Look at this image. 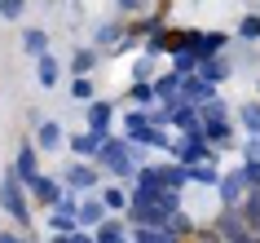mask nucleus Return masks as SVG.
I'll use <instances>...</instances> for the list:
<instances>
[{
	"instance_id": "nucleus-1",
	"label": "nucleus",
	"mask_w": 260,
	"mask_h": 243,
	"mask_svg": "<svg viewBox=\"0 0 260 243\" xmlns=\"http://www.w3.org/2000/svg\"><path fill=\"white\" fill-rule=\"evenodd\" d=\"M168 155H172L181 168H194V164L212 159V142H203V133H185L177 146H168Z\"/></svg>"
},
{
	"instance_id": "nucleus-2",
	"label": "nucleus",
	"mask_w": 260,
	"mask_h": 243,
	"mask_svg": "<svg viewBox=\"0 0 260 243\" xmlns=\"http://www.w3.org/2000/svg\"><path fill=\"white\" fill-rule=\"evenodd\" d=\"M0 203H5V212L14 217V221L27 226V195H22V181L14 173H5V181H0Z\"/></svg>"
},
{
	"instance_id": "nucleus-3",
	"label": "nucleus",
	"mask_w": 260,
	"mask_h": 243,
	"mask_svg": "<svg viewBox=\"0 0 260 243\" xmlns=\"http://www.w3.org/2000/svg\"><path fill=\"white\" fill-rule=\"evenodd\" d=\"M225 40H230L225 31H194V44H190V53L199 58V62H212V58H216L220 49H225Z\"/></svg>"
},
{
	"instance_id": "nucleus-4",
	"label": "nucleus",
	"mask_w": 260,
	"mask_h": 243,
	"mask_svg": "<svg viewBox=\"0 0 260 243\" xmlns=\"http://www.w3.org/2000/svg\"><path fill=\"white\" fill-rule=\"evenodd\" d=\"M216 186H220V199H225V208H234L238 199H247V190H251V177H247V168H238V173L220 177Z\"/></svg>"
},
{
	"instance_id": "nucleus-5",
	"label": "nucleus",
	"mask_w": 260,
	"mask_h": 243,
	"mask_svg": "<svg viewBox=\"0 0 260 243\" xmlns=\"http://www.w3.org/2000/svg\"><path fill=\"white\" fill-rule=\"evenodd\" d=\"M164 124H177L185 133H199V111L190 102H177V106H164Z\"/></svg>"
},
{
	"instance_id": "nucleus-6",
	"label": "nucleus",
	"mask_w": 260,
	"mask_h": 243,
	"mask_svg": "<svg viewBox=\"0 0 260 243\" xmlns=\"http://www.w3.org/2000/svg\"><path fill=\"white\" fill-rule=\"evenodd\" d=\"M106 128H110V102L93 97V102H88V133H93L97 142H106Z\"/></svg>"
},
{
	"instance_id": "nucleus-7",
	"label": "nucleus",
	"mask_w": 260,
	"mask_h": 243,
	"mask_svg": "<svg viewBox=\"0 0 260 243\" xmlns=\"http://www.w3.org/2000/svg\"><path fill=\"white\" fill-rule=\"evenodd\" d=\"M150 93L164 102V106H177V97H181V75L177 71H168V75H159V80L150 84Z\"/></svg>"
},
{
	"instance_id": "nucleus-8",
	"label": "nucleus",
	"mask_w": 260,
	"mask_h": 243,
	"mask_svg": "<svg viewBox=\"0 0 260 243\" xmlns=\"http://www.w3.org/2000/svg\"><path fill=\"white\" fill-rule=\"evenodd\" d=\"M181 89H185V102H216V84H203L199 75H181Z\"/></svg>"
},
{
	"instance_id": "nucleus-9",
	"label": "nucleus",
	"mask_w": 260,
	"mask_h": 243,
	"mask_svg": "<svg viewBox=\"0 0 260 243\" xmlns=\"http://www.w3.org/2000/svg\"><path fill=\"white\" fill-rule=\"evenodd\" d=\"M27 186L36 190V199H40V203H53V208H57V199H62V186H57L53 177H40V173H36Z\"/></svg>"
},
{
	"instance_id": "nucleus-10",
	"label": "nucleus",
	"mask_w": 260,
	"mask_h": 243,
	"mask_svg": "<svg viewBox=\"0 0 260 243\" xmlns=\"http://www.w3.org/2000/svg\"><path fill=\"white\" fill-rule=\"evenodd\" d=\"M75 221H80V226H102V221H106V208H102V199L80 203V208H75Z\"/></svg>"
},
{
	"instance_id": "nucleus-11",
	"label": "nucleus",
	"mask_w": 260,
	"mask_h": 243,
	"mask_svg": "<svg viewBox=\"0 0 260 243\" xmlns=\"http://www.w3.org/2000/svg\"><path fill=\"white\" fill-rule=\"evenodd\" d=\"M14 177H18V181H31V177H36V146H27V142H22L18 164H14Z\"/></svg>"
},
{
	"instance_id": "nucleus-12",
	"label": "nucleus",
	"mask_w": 260,
	"mask_h": 243,
	"mask_svg": "<svg viewBox=\"0 0 260 243\" xmlns=\"http://www.w3.org/2000/svg\"><path fill=\"white\" fill-rule=\"evenodd\" d=\"M40 146H44V150H57V146H62V124L40 120Z\"/></svg>"
},
{
	"instance_id": "nucleus-13",
	"label": "nucleus",
	"mask_w": 260,
	"mask_h": 243,
	"mask_svg": "<svg viewBox=\"0 0 260 243\" xmlns=\"http://www.w3.org/2000/svg\"><path fill=\"white\" fill-rule=\"evenodd\" d=\"M93 243H128V234L119 230V221H102L93 234Z\"/></svg>"
},
{
	"instance_id": "nucleus-14",
	"label": "nucleus",
	"mask_w": 260,
	"mask_h": 243,
	"mask_svg": "<svg viewBox=\"0 0 260 243\" xmlns=\"http://www.w3.org/2000/svg\"><path fill=\"white\" fill-rule=\"evenodd\" d=\"M49 226H53V234H80V221L71 212H57V208H53V217H49Z\"/></svg>"
},
{
	"instance_id": "nucleus-15",
	"label": "nucleus",
	"mask_w": 260,
	"mask_h": 243,
	"mask_svg": "<svg viewBox=\"0 0 260 243\" xmlns=\"http://www.w3.org/2000/svg\"><path fill=\"white\" fill-rule=\"evenodd\" d=\"M57 75H62L57 58H49V53H44V58H40V84H44V89H57Z\"/></svg>"
},
{
	"instance_id": "nucleus-16",
	"label": "nucleus",
	"mask_w": 260,
	"mask_h": 243,
	"mask_svg": "<svg viewBox=\"0 0 260 243\" xmlns=\"http://www.w3.org/2000/svg\"><path fill=\"white\" fill-rule=\"evenodd\" d=\"M67 181H71V186H84V190H88V186H97V173H93V168L71 164V168H67Z\"/></svg>"
},
{
	"instance_id": "nucleus-17",
	"label": "nucleus",
	"mask_w": 260,
	"mask_h": 243,
	"mask_svg": "<svg viewBox=\"0 0 260 243\" xmlns=\"http://www.w3.org/2000/svg\"><path fill=\"white\" fill-rule=\"evenodd\" d=\"M199 80L203 84H220L225 80V62H216V58H212V62H199Z\"/></svg>"
},
{
	"instance_id": "nucleus-18",
	"label": "nucleus",
	"mask_w": 260,
	"mask_h": 243,
	"mask_svg": "<svg viewBox=\"0 0 260 243\" xmlns=\"http://www.w3.org/2000/svg\"><path fill=\"white\" fill-rule=\"evenodd\" d=\"M44 44H49V36H44V31H36V27L22 36V49H27L31 58H44Z\"/></svg>"
},
{
	"instance_id": "nucleus-19",
	"label": "nucleus",
	"mask_w": 260,
	"mask_h": 243,
	"mask_svg": "<svg viewBox=\"0 0 260 243\" xmlns=\"http://www.w3.org/2000/svg\"><path fill=\"white\" fill-rule=\"evenodd\" d=\"M185 177H190V181H203V186H216L220 181L212 164H194V168H185Z\"/></svg>"
},
{
	"instance_id": "nucleus-20",
	"label": "nucleus",
	"mask_w": 260,
	"mask_h": 243,
	"mask_svg": "<svg viewBox=\"0 0 260 243\" xmlns=\"http://www.w3.org/2000/svg\"><path fill=\"white\" fill-rule=\"evenodd\" d=\"M71 97H80V102H93V97H97V84L88 80V75H75V84H71Z\"/></svg>"
},
{
	"instance_id": "nucleus-21",
	"label": "nucleus",
	"mask_w": 260,
	"mask_h": 243,
	"mask_svg": "<svg viewBox=\"0 0 260 243\" xmlns=\"http://www.w3.org/2000/svg\"><path fill=\"white\" fill-rule=\"evenodd\" d=\"M194 67H199V58H194L190 49H177V53H172V71H177V75H190Z\"/></svg>"
},
{
	"instance_id": "nucleus-22",
	"label": "nucleus",
	"mask_w": 260,
	"mask_h": 243,
	"mask_svg": "<svg viewBox=\"0 0 260 243\" xmlns=\"http://www.w3.org/2000/svg\"><path fill=\"white\" fill-rule=\"evenodd\" d=\"M102 208H106V212H110V208H128V195H123L119 186H106V190H102Z\"/></svg>"
},
{
	"instance_id": "nucleus-23",
	"label": "nucleus",
	"mask_w": 260,
	"mask_h": 243,
	"mask_svg": "<svg viewBox=\"0 0 260 243\" xmlns=\"http://www.w3.org/2000/svg\"><path fill=\"white\" fill-rule=\"evenodd\" d=\"M97 146H102V142H97L93 133H84V137H75V142H71V150H75V155H88V159L97 155Z\"/></svg>"
},
{
	"instance_id": "nucleus-24",
	"label": "nucleus",
	"mask_w": 260,
	"mask_h": 243,
	"mask_svg": "<svg viewBox=\"0 0 260 243\" xmlns=\"http://www.w3.org/2000/svg\"><path fill=\"white\" fill-rule=\"evenodd\" d=\"M93 62H97V53H93V49H80V53L71 58V67H75V75H88V71H93Z\"/></svg>"
},
{
	"instance_id": "nucleus-25",
	"label": "nucleus",
	"mask_w": 260,
	"mask_h": 243,
	"mask_svg": "<svg viewBox=\"0 0 260 243\" xmlns=\"http://www.w3.org/2000/svg\"><path fill=\"white\" fill-rule=\"evenodd\" d=\"M164 230H168V234H190V217H185V212H172V217H168V221H164Z\"/></svg>"
},
{
	"instance_id": "nucleus-26",
	"label": "nucleus",
	"mask_w": 260,
	"mask_h": 243,
	"mask_svg": "<svg viewBox=\"0 0 260 243\" xmlns=\"http://www.w3.org/2000/svg\"><path fill=\"white\" fill-rule=\"evenodd\" d=\"M128 102H137V106H150V102H154L150 84H133V89H128Z\"/></svg>"
},
{
	"instance_id": "nucleus-27",
	"label": "nucleus",
	"mask_w": 260,
	"mask_h": 243,
	"mask_svg": "<svg viewBox=\"0 0 260 243\" xmlns=\"http://www.w3.org/2000/svg\"><path fill=\"white\" fill-rule=\"evenodd\" d=\"M238 115H243V128H247V133H260V106H243Z\"/></svg>"
},
{
	"instance_id": "nucleus-28",
	"label": "nucleus",
	"mask_w": 260,
	"mask_h": 243,
	"mask_svg": "<svg viewBox=\"0 0 260 243\" xmlns=\"http://www.w3.org/2000/svg\"><path fill=\"white\" fill-rule=\"evenodd\" d=\"M238 36H243V40H256L260 36V18H243V22H238Z\"/></svg>"
},
{
	"instance_id": "nucleus-29",
	"label": "nucleus",
	"mask_w": 260,
	"mask_h": 243,
	"mask_svg": "<svg viewBox=\"0 0 260 243\" xmlns=\"http://www.w3.org/2000/svg\"><path fill=\"white\" fill-rule=\"evenodd\" d=\"M115 36H119V27H102V31H97V44H110Z\"/></svg>"
},
{
	"instance_id": "nucleus-30",
	"label": "nucleus",
	"mask_w": 260,
	"mask_h": 243,
	"mask_svg": "<svg viewBox=\"0 0 260 243\" xmlns=\"http://www.w3.org/2000/svg\"><path fill=\"white\" fill-rule=\"evenodd\" d=\"M22 14V0H5V18H18Z\"/></svg>"
},
{
	"instance_id": "nucleus-31",
	"label": "nucleus",
	"mask_w": 260,
	"mask_h": 243,
	"mask_svg": "<svg viewBox=\"0 0 260 243\" xmlns=\"http://www.w3.org/2000/svg\"><path fill=\"white\" fill-rule=\"evenodd\" d=\"M71 243H93V239H88V234H71Z\"/></svg>"
},
{
	"instance_id": "nucleus-32",
	"label": "nucleus",
	"mask_w": 260,
	"mask_h": 243,
	"mask_svg": "<svg viewBox=\"0 0 260 243\" xmlns=\"http://www.w3.org/2000/svg\"><path fill=\"white\" fill-rule=\"evenodd\" d=\"M0 243H22V239H18V234H0Z\"/></svg>"
},
{
	"instance_id": "nucleus-33",
	"label": "nucleus",
	"mask_w": 260,
	"mask_h": 243,
	"mask_svg": "<svg viewBox=\"0 0 260 243\" xmlns=\"http://www.w3.org/2000/svg\"><path fill=\"white\" fill-rule=\"evenodd\" d=\"M49 243H71V234H53V239H49Z\"/></svg>"
},
{
	"instance_id": "nucleus-34",
	"label": "nucleus",
	"mask_w": 260,
	"mask_h": 243,
	"mask_svg": "<svg viewBox=\"0 0 260 243\" xmlns=\"http://www.w3.org/2000/svg\"><path fill=\"white\" fill-rule=\"evenodd\" d=\"M0 18H5V0H0Z\"/></svg>"
}]
</instances>
